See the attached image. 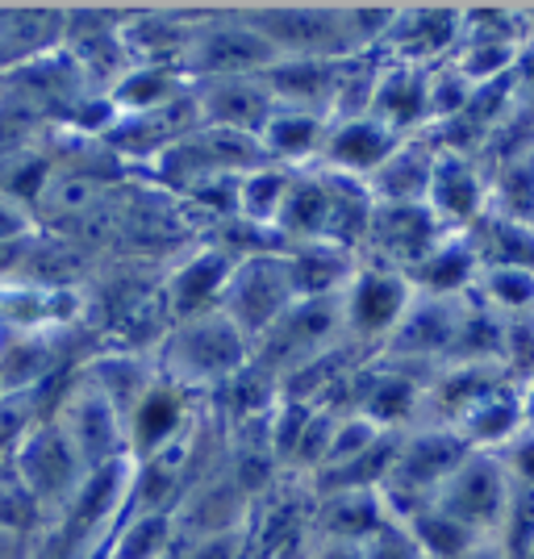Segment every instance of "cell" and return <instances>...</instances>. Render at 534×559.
<instances>
[{
  "mask_svg": "<svg viewBox=\"0 0 534 559\" xmlns=\"http://www.w3.org/2000/svg\"><path fill=\"white\" fill-rule=\"evenodd\" d=\"M347 63L351 59H280L276 68L268 71V84L280 105L339 117Z\"/></svg>",
  "mask_w": 534,
  "mask_h": 559,
  "instance_id": "25",
  "label": "cell"
},
{
  "mask_svg": "<svg viewBox=\"0 0 534 559\" xmlns=\"http://www.w3.org/2000/svg\"><path fill=\"white\" fill-rule=\"evenodd\" d=\"M435 159H439V142L430 134H414L401 142L384 159V167L368 180L376 205H426Z\"/></svg>",
  "mask_w": 534,
  "mask_h": 559,
  "instance_id": "29",
  "label": "cell"
},
{
  "mask_svg": "<svg viewBox=\"0 0 534 559\" xmlns=\"http://www.w3.org/2000/svg\"><path fill=\"white\" fill-rule=\"evenodd\" d=\"M171 559H256V538H251V526H238V531L185 543Z\"/></svg>",
  "mask_w": 534,
  "mask_h": 559,
  "instance_id": "43",
  "label": "cell"
},
{
  "mask_svg": "<svg viewBox=\"0 0 534 559\" xmlns=\"http://www.w3.org/2000/svg\"><path fill=\"white\" fill-rule=\"evenodd\" d=\"M522 426L534 430V380L531 384H522Z\"/></svg>",
  "mask_w": 534,
  "mask_h": 559,
  "instance_id": "51",
  "label": "cell"
},
{
  "mask_svg": "<svg viewBox=\"0 0 534 559\" xmlns=\"http://www.w3.org/2000/svg\"><path fill=\"white\" fill-rule=\"evenodd\" d=\"M472 455V447L451 430V426H414L401 435L396 460L380 485V497L393 518H410L422 506H435L439 489L451 480V472Z\"/></svg>",
  "mask_w": 534,
  "mask_h": 559,
  "instance_id": "2",
  "label": "cell"
},
{
  "mask_svg": "<svg viewBox=\"0 0 534 559\" xmlns=\"http://www.w3.org/2000/svg\"><path fill=\"white\" fill-rule=\"evenodd\" d=\"M497 543L506 547V556L510 559H531V551H534V489L513 485L510 510H506V518H501Z\"/></svg>",
  "mask_w": 534,
  "mask_h": 559,
  "instance_id": "42",
  "label": "cell"
},
{
  "mask_svg": "<svg viewBox=\"0 0 534 559\" xmlns=\"http://www.w3.org/2000/svg\"><path fill=\"white\" fill-rule=\"evenodd\" d=\"M330 121L334 117L313 114V109H293V105H280L272 121L263 126L259 134V151L268 164L280 167H318L322 164V151H325V134H330Z\"/></svg>",
  "mask_w": 534,
  "mask_h": 559,
  "instance_id": "27",
  "label": "cell"
},
{
  "mask_svg": "<svg viewBox=\"0 0 534 559\" xmlns=\"http://www.w3.org/2000/svg\"><path fill=\"white\" fill-rule=\"evenodd\" d=\"M472 451H501L522 430V384H501L480 396L464 418L451 426Z\"/></svg>",
  "mask_w": 534,
  "mask_h": 559,
  "instance_id": "34",
  "label": "cell"
},
{
  "mask_svg": "<svg viewBox=\"0 0 534 559\" xmlns=\"http://www.w3.org/2000/svg\"><path fill=\"white\" fill-rule=\"evenodd\" d=\"M288 185H293V167L268 164V159L256 164L251 171H242V185H238V217L259 226V230L276 234Z\"/></svg>",
  "mask_w": 534,
  "mask_h": 559,
  "instance_id": "38",
  "label": "cell"
},
{
  "mask_svg": "<svg viewBox=\"0 0 534 559\" xmlns=\"http://www.w3.org/2000/svg\"><path fill=\"white\" fill-rule=\"evenodd\" d=\"M9 472L22 480L29 497L50 513V531L55 522L71 510V501L80 497V489L88 485V467L80 460V451L71 447L68 430L55 418L38 421L29 435L22 439V447L13 451L9 460Z\"/></svg>",
  "mask_w": 534,
  "mask_h": 559,
  "instance_id": "5",
  "label": "cell"
},
{
  "mask_svg": "<svg viewBox=\"0 0 534 559\" xmlns=\"http://www.w3.org/2000/svg\"><path fill=\"white\" fill-rule=\"evenodd\" d=\"M180 547L171 513H130L114 531L100 559H171Z\"/></svg>",
  "mask_w": 534,
  "mask_h": 559,
  "instance_id": "37",
  "label": "cell"
},
{
  "mask_svg": "<svg viewBox=\"0 0 534 559\" xmlns=\"http://www.w3.org/2000/svg\"><path fill=\"white\" fill-rule=\"evenodd\" d=\"M38 559H43V556H38Z\"/></svg>",
  "mask_w": 534,
  "mask_h": 559,
  "instance_id": "55",
  "label": "cell"
},
{
  "mask_svg": "<svg viewBox=\"0 0 534 559\" xmlns=\"http://www.w3.org/2000/svg\"><path fill=\"white\" fill-rule=\"evenodd\" d=\"M368 114L396 130L401 139L414 134H430L435 114H430V68H414V63H393L380 55V75H376Z\"/></svg>",
  "mask_w": 534,
  "mask_h": 559,
  "instance_id": "20",
  "label": "cell"
},
{
  "mask_svg": "<svg viewBox=\"0 0 534 559\" xmlns=\"http://www.w3.org/2000/svg\"><path fill=\"white\" fill-rule=\"evenodd\" d=\"M447 234L451 230L430 213V205H376L372 230H368L359 259L410 276Z\"/></svg>",
  "mask_w": 534,
  "mask_h": 559,
  "instance_id": "15",
  "label": "cell"
},
{
  "mask_svg": "<svg viewBox=\"0 0 534 559\" xmlns=\"http://www.w3.org/2000/svg\"><path fill=\"white\" fill-rule=\"evenodd\" d=\"M501 455V464L510 472L513 485H522V489H534V430H518L510 443L497 451Z\"/></svg>",
  "mask_w": 534,
  "mask_h": 559,
  "instance_id": "46",
  "label": "cell"
},
{
  "mask_svg": "<svg viewBox=\"0 0 534 559\" xmlns=\"http://www.w3.org/2000/svg\"><path fill=\"white\" fill-rule=\"evenodd\" d=\"M288 276L297 288V301H322V297H343L351 276L359 272V255H351L334 242H301L284 247Z\"/></svg>",
  "mask_w": 534,
  "mask_h": 559,
  "instance_id": "31",
  "label": "cell"
},
{
  "mask_svg": "<svg viewBox=\"0 0 534 559\" xmlns=\"http://www.w3.org/2000/svg\"><path fill=\"white\" fill-rule=\"evenodd\" d=\"M467 238L476 247L480 272H488V267H526V272H534V222H518V217L488 210L467 230Z\"/></svg>",
  "mask_w": 534,
  "mask_h": 559,
  "instance_id": "35",
  "label": "cell"
},
{
  "mask_svg": "<svg viewBox=\"0 0 534 559\" xmlns=\"http://www.w3.org/2000/svg\"><path fill=\"white\" fill-rule=\"evenodd\" d=\"M192 100H197L201 126L230 130V134H247V139H256V142H259V134H263V126L272 121V114L280 109L268 75L192 80Z\"/></svg>",
  "mask_w": 534,
  "mask_h": 559,
  "instance_id": "14",
  "label": "cell"
},
{
  "mask_svg": "<svg viewBox=\"0 0 534 559\" xmlns=\"http://www.w3.org/2000/svg\"><path fill=\"white\" fill-rule=\"evenodd\" d=\"M426 384L430 376L414 372L405 364H393L384 355H368L347 380V393L339 401L343 414L376 421L389 435H410L422 426V405H426Z\"/></svg>",
  "mask_w": 534,
  "mask_h": 559,
  "instance_id": "7",
  "label": "cell"
},
{
  "mask_svg": "<svg viewBox=\"0 0 534 559\" xmlns=\"http://www.w3.org/2000/svg\"><path fill=\"white\" fill-rule=\"evenodd\" d=\"M43 226L34 222V213L17 205V201H9L4 192H0V247H9V242H22L29 234H38Z\"/></svg>",
  "mask_w": 534,
  "mask_h": 559,
  "instance_id": "47",
  "label": "cell"
},
{
  "mask_svg": "<svg viewBox=\"0 0 534 559\" xmlns=\"http://www.w3.org/2000/svg\"><path fill=\"white\" fill-rule=\"evenodd\" d=\"M305 559H364L359 543H343V538H313Z\"/></svg>",
  "mask_w": 534,
  "mask_h": 559,
  "instance_id": "48",
  "label": "cell"
},
{
  "mask_svg": "<svg viewBox=\"0 0 534 559\" xmlns=\"http://www.w3.org/2000/svg\"><path fill=\"white\" fill-rule=\"evenodd\" d=\"M121 9H68L63 17V50L84 68L96 93H109L134 68L121 38Z\"/></svg>",
  "mask_w": 534,
  "mask_h": 559,
  "instance_id": "17",
  "label": "cell"
},
{
  "mask_svg": "<svg viewBox=\"0 0 534 559\" xmlns=\"http://www.w3.org/2000/svg\"><path fill=\"white\" fill-rule=\"evenodd\" d=\"M389 522V506L380 489H334L318 492L313 506V538H343V543H368Z\"/></svg>",
  "mask_w": 534,
  "mask_h": 559,
  "instance_id": "30",
  "label": "cell"
},
{
  "mask_svg": "<svg viewBox=\"0 0 534 559\" xmlns=\"http://www.w3.org/2000/svg\"><path fill=\"white\" fill-rule=\"evenodd\" d=\"M280 59H359L347 4H242Z\"/></svg>",
  "mask_w": 534,
  "mask_h": 559,
  "instance_id": "4",
  "label": "cell"
},
{
  "mask_svg": "<svg viewBox=\"0 0 534 559\" xmlns=\"http://www.w3.org/2000/svg\"><path fill=\"white\" fill-rule=\"evenodd\" d=\"M506 326L510 322L501 313H493L476 293L464 297L451 364H501V355H506Z\"/></svg>",
  "mask_w": 534,
  "mask_h": 559,
  "instance_id": "36",
  "label": "cell"
},
{
  "mask_svg": "<svg viewBox=\"0 0 534 559\" xmlns=\"http://www.w3.org/2000/svg\"><path fill=\"white\" fill-rule=\"evenodd\" d=\"M464 43V4H396L380 55L414 68H442Z\"/></svg>",
  "mask_w": 534,
  "mask_h": 559,
  "instance_id": "13",
  "label": "cell"
},
{
  "mask_svg": "<svg viewBox=\"0 0 534 559\" xmlns=\"http://www.w3.org/2000/svg\"><path fill=\"white\" fill-rule=\"evenodd\" d=\"M38 556H43V543L0 526V559H38Z\"/></svg>",
  "mask_w": 534,
  "mask_h": 559,
  "instance_id": "49",
  "label": "cell"
},
{
  "mask_svg": "<svg viewBox=\"0 0 534 559\" xmlns=\"http://www.w3.org/2000/svg\"><path fill=\"white\" fill-rule=\"evenodd\" d=\"M364 559H426V556H422L414 531H410L401 518L389 513V522L364 543Z\"/></svg>",
  "mask_w": 534,
  "mask_h": 559,
  "instance_id": "45",
  "label": "cell"
},
{
  "mask_svg": "<svg viewBox=\"0 0 534 559\" xmlns=\"http://www.w3.org/2000/svg\"><path fill=\"white\" fill-rule=\"evenodd\" d=\"M405 526L414 531L426 559H464L472 547L485 543L476 531H467L464 522H455V518L447 510H439V506H422L418 513L405 518Z\"/></svg>",
  "mask_w": 534,
  "mask_h": 559,
  "instance_id": "40",
  "label": "cell"
},
{
  "mask_svg": "<svg viewBox=\"0 0 534 559\" xmlns=\"http://www.w3.org/2000/svg\"><path fill=\"white\" fill-rule=\"evenodd\" d=\"M460 305H464V297L451 301V297H422V293H414L405 318L396 322L389 343L376 355L405 364V368H414L422 376H435L439 368L451 364L455 330H460Z\"/></svg>",
  "mask_w": 534,
  "mask_h": 559,
  "instance_id": "12",
  "label": "cell"
},
{
  "mask_svg": "<svg viewBox=\"0 0 534 559\" xmlns=\"http://www.w3.org/2000/svg\"><path fill=\"white\" fill-rule=\"evenodd\" d=\"M464 559H510V556H506V547H501L497 538H485V543H480V547H472Z\"/></svg>",
  "mask_w": 534,
  "mask_h": 559,
  "instance_id": "50",
  "label": "cell"
},
{
  "mask_svg": "<svg viewBox=\"0 0 534 559\" xmlns=\"http://www.w3.org/2000/svg\"><path fill=\"white\" fill-rule=\"evenodd\" d=\"M531 559H534V551H531Z\"/></svg>",
  "mask_w": 534,
  "mask_h": 559,
  "instance_id": "54",
  "label": "cell"
},
{
  "mask_svg": "<svg viewBox=\"0 0 534 559\" xmlns=\"http://www.w3.org/2000/svg\"><path fill=\"white\" fill-rule=\"evenodd\" d=\"M50 418L68 430L71 447L80 451V460H84L88 472H105V467L130 464V430H126V414H121L100 389H93L80 372H71L68 384L59 389Z\"/></svg>",
  "mask_w": 534,
  "mask_h": 559,
  "instance_id": "6",
  "label": "cell"
},
{
  "mask_svg": "<svg viewBox=\"0 0 534 559\" xmlns=\"http://www.w3.org/2000/svg\"><path fill=\"white\" fill-rule=\"evenodd\" d=\"M75 372L84 376L93 389H100V393L109 396L126 418L134 414V405H139L142 396L159 384V368H155L151 347H121V343L88 350Z\"/></svg>",
  "mask_w": 534,
  "mask_h": 559,
  "instance_id": "23",
  "label": "cell"
},
{
  "mask_svg": "<svg viewBox=\"0 0 534 559\" xmlns=\"http://www.w3.org/2000/svg\"><path fill=\"white\" fill-rule=\"evenodd\" d=\"M526 13H531V34H534V4H526Z\"/></svg>",
  "mask_w": 534,
  "mask_h": 559,
  "instance_id": "52",
  "label": "cell"
},
{
  "mask_svg": "<svg viewBox=\"0 0 534 559\" xmlns=\"http://www.w3.org/2000/svg\"><path fill=\"white\" fill-rule=\"evenodd\" d=\"M488 210L534 222V146L488 167Z\"/></svg>",
  "mask_w": 534,
  "mask_h": 559,
  "instance_id": "39",
  "label": "cell"
},
{
  "mask_svg": "<svg viewBox=\"0 0 534 559\" xmlns=\"http://www.w3.org/2000/svg\"><path fill=\"white\" fill-rule=\"evenodd\" d=\"M280 63L276 47L247 22L242 9H201L197 29L180 59L188 80L217 75H268Z\"/></svg>",
  "mask_w": 534,
  "mask_h": 559,
  "instance_id": "3",
  "label": "cell"
},
{
  "mask_svg": "<svg viewBox=\"0 0 534 559\" xmlns=\"http://www.w3.org/2000/svg\"><path fill=\"white\" fill-rule=\"evenodd\" d=\"M343 347H351L347 322H343V297L297 301L276 322V330H268L256 343V364H263L276 380H284L288 372Z\"/></svg>",
  "mask_w": 534,
  "mask_h": 559,
  "instance_id": "8",
  "label": "cell"
},
{
  "mask_svg": "<svg viewBox=\"0 0 534 559\" xmlns=\"http://www.w3.org/2000/svg\"><path fill=\"white\" fill-rule=\"evenodd\" d=\"M238 259L230 251H222L217 242H197L192 251L176 259L159 280V301L167 309L171 322L180 318H197V313H213L222 301V288L230 280Z\"/></svg>",
  "mask_w": 534,
  "mask_h": 559,
  "instance_id": "18",
  "label": "cell"
},
{
  "mask_svg": "<svg viewBox=\"0 0 534 559\" xmlns=\"http://www.w3.org/2000/svg\"><path fill=\"white\" fill-rule=\"evenodd\" d=\"M426 205L451 234H467L488 213V171L476 155L439 146Z\"/></svg>",
  "mask_w": 534,
  "mask_h": 559,
  "instance_id": "19",
  "label": "cell"
},
{
  "mask_svg": "<svg viewBox=\"0 0 534 559\" xmlns=\"http://www.w3.org/2000/svg\"><path fill=\"white\" fill-rule=\"evenodd\" d=\"M151 355H155L159 380L205 401L256 359V347L222 309H213V313L171 322L151 347Z\"/></svg>",
  "mask_w": 534,
  "mask_h": 559,
  "instance_id": "1",
  "label": "cell"
},
{
  "mask_svg": "<svg viewBox=\"0 0 534 559\" xmlns=\"http://www.w3.org/2000/svg\"><path fill=\"white\" fill-rule=\"evenodd\" d=\"M476 280H480V259L467 234H447L430 255L422 259L418 267L410 272V284L422 297H472L476 293Z\"/></svg>",
  "mask_w": 534,
  "mask_h": 559,
  "instance_id": "32",
  "label": "cell"
},
{
  "mask_svg": "<svg viewBox=\"0 0 534 559\" xmlns=\"http://www.w3.org/2000/svg\"><path fill=\"white\" fill-rule=\"evenodd\" d=\"M293 305H297V288L288 276V259H284V251H263V255H247L234 263L217 309L256 347L268 330H276V322Z\"/></svg>",
  "mask_w": 534,
  "mask_h": 559,
  "instance_id": "9",
  "label": "cell"
},
{
  "mask_svg": "<svg viewBox=\"0 0 534 559\" xmlns=\"http://www.w3.org/2000/svg\"><path fill=\"white\" fill-rule=\"evenodd\" d=\"M501 384H510V372L501 364H447L426 384L422 426H455L480 396Z\"/></svg>",
  "mask_w": 534,
  "mask_h": 559,
  "instance_id": "26",
  "label": "cell"
},
{
  "mask_svg": "<svg viewBox=\"0 0 534 559\" xmlns=\"http://www.w3.org/2000/svg\"><path fill=\"white\" fill-rule=\"evenodd\" d=\"M0 393H4V380H0Z\"/></svg>",
  "mask_w": 534,
  "mask_h": 559,
  "instance_id": "53",
  "label": "cell"
},
{
  "mask_svg": "<svg viewBox=\"0 0 534 559\" xmlns=\"http://www.w3.org/2000/svg\"><path fill=\"white\" fill-rule=\"evenodd\" d=\"M185 96H192V80L185 75V68H171V63H134L109 88L117 117L155 114V109H167Z\"/></svg>",
  "mask_w": 534,
  "mask_h": 559,
  "instance_id": "33",
  "label": "cell"
},
{
  "mask_svg": "<svg viewBox=\"0 0 534 559\" xmlns=\"http://www.w3.org/2000/svg\"><path fill=\"white\" fill-rule=\"evenodd\" d=\"M201 9H126L121 38L130 50V63H171L180 68L188 38L197 29Z\"/></svg>",
  "mask_w": 534,
  "mask_h": 559,
  "instance_id": "24",
  "label": "cell"
},
{
  "mask_svg": "<svg viewBox=\"0 0 534 559\" xmlns=\"http://www.w3.org/2000/svg\"><path fill=\"white\" fill-rule=\"evenodd\" d=\"M330 217H334V197H330V171L325 167H301L293 171V185L280 210V242L301 247V242H325L330 238Z\"/></svg>",
  "mask_w": 534,
  "mask_h": 559,
  "instance_id": "28",
  "label": "cell"
},
{
  "mask_svg": "<svg viewBox=\"0 0 534 559\" xmlns=\"http://www.w3.org/2000/svg\"><path fill=\"white\" fill-rule=\"evenodd\" d=\"M401 134L389 130L384 121H376L372 114H351V117H334L330 121V134H325V151L322 164L339 176H351V180H372L376 171L384 167V159L401 146Z\"/></svg>",
  "mask_w": 534,
  "mask_h": 559,
  "instance_id": "22",
  "label": "cell"
},
{
  "mask_svg": "<svg viewBox=\"0 0 534 559\" xmlns=\"http://www.w3.org/2000/svg\"><path fill=\"white\" fill-rule=\"evenodd\" d=\"M251 513H256V501L242 492V485L234 480L226 460H222L201 480H192V489L180 497L171 518H176V535H180V547H185V543H197V538L251 526Z\"/></svg>",
  "mask_w": 534,
  "mask_h": 559,
  "instance_id": "16",
  "label": "cell"
},
{
  "mask_svg": "<svg viewBox=\"0 0 534 559\" xmlns=\"http://www.w3.org/2000/svg\"><path fill=\"white\" fill-rule=\"evenodd\" d=\"M201 418V401L188 396L185 389L159 380L151 393L134 405V414L126 418V430H130V460H151L167 451L171 443H180L188 430Z\"/></svg>",
  "mask_w": 534,
  "mask_h": 559,
  "instance_id": "21",
  "label": "cell"
},
{
  "mask_svg": "<svg viewBox=\"0 0 534 559\" xmlns=\"http://www.w3.org/2000/svg\"><path fill=\"white\" fill-rule=\"evenodd\" d=\"M501 368L510 372L513 384H531L534 380V318H513L510 326H506Z\"/></svg>",
  "mask_w": 534,
  "mask_h": 559,
  "instance_id": "44",
  "label": "cell"
},
{
  "mask_svg": "<svg viewBox=\"0 0 534 559\" xmlns=\"http://www.w3.org/2000/svg\"><path fill=\"white\" fill-rule=\"evenodd\" d=\"M513 480L497 451H472L464 464L451 472V480L439 489L435 506L447 510L455 522H464L467 531L480 538H497L501 518L510 510Z\"/></svg>",
  "mask_w": 534,
  "mask_h": 559,
  "instance_id": "11",
  "label": "cell"
},
{
  "mask_svg": "<svg viewBox=\"0 0 534 559\" xmlns=\"http://www.w3.org/2000/svg\"><path fill=\"white\" fill-rule=\"evenodd\" d=\"M414 301V284L405 272L380 267L359 259V272L351 276L343 293V322H347V343L359 355H376L389 343L396 322L405 318V309Z\"/></svg>",
  "mask_w": 534,
  "mask_h": 559,
  "instance_id": "10",
  "label": "cell"
},
{
  "mask_svg": "<svg viewBox=\"0 0 534 559\" xmlns=\"http://www.w3.org/2000/svg\"><path fill=\"white\" fill-rule=\"evenodd\" d=\"M476 297L493 313H501L506 322L534 318V272H526V267H488L476 280Z\"/></svg>",
  "mask_w": 534,
  "mask_h": 559,
  "instance_id": "41",
  "label": "cell"
}]
</instances>
